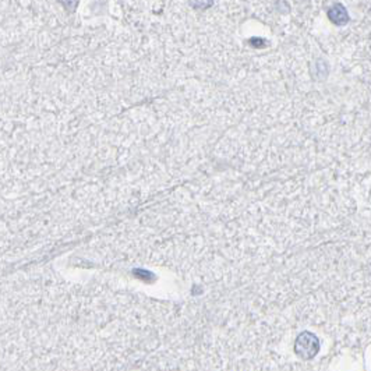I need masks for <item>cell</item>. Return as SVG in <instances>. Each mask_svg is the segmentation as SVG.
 <instances>
[{
  "mask_svg": "<svg viewBox=\"0 0 371 371\" xmlns=\"http://www.w3.org/2000/svg\"><path fill=\"white\" fill-rule=\"evenodd\" d=\"M214 0H190V5L197 10H205L212 6Z\"/></svg>",
  "mask_w": 371,
  "mask_h": 371,
  "instance_id": "cell-2",
  "label": "cell"
},
{
  "mask_svg": "<svg viewBox=\"0 0 371 371\" xmlns=\"http://www.w3.org/2000/svg\"><path fill=\"white\" fill-rule=\"evenodd\" d=\"M328 19L331 20L333 24L343 26L349 21V16H347V12H346V9L342 5H333L328 10Z\"/></svg>",
  "mask_w": 371,
  "mask_h": 371,
  "instance_id": "cell-1",
  "label": "cell"
},
{
  "mask_svg": "<svg viewBox=\"0 0 371 371\" xmlns=\"http://www.w3.org/2000/svg\"><path fill=\"white\" fill-rule=\"evenodd\" d=\"M59 2H60L67 10H70V12H73V10L76 9V6H77L78 3V0H59Z\"/></svg>",
  "mask_w": 371,
  "mask_h": 371,
  "instance_id": "cell-3",
  "label": "cell"
}]
</instances>
